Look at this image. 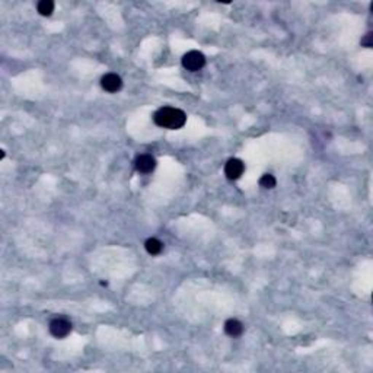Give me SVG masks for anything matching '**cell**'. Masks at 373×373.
<instances>
[{
  "label": "cell",
  "instance_id": "6da1fadb",
  "mask_svg": "<svg viewBox=\"0 0 373 373\" xmlns=\"http://www.w3.org/2000/svg\"><path fill=\"white\" fill-rule=\"evenodd\" d=\"M153 121L156 126L162 129H169V130H178L184 127L186 121V115L184 111L172 108V107H164L158 110L153 114Z\"/></svg>",
  "mask_w": 373,
  "mask_h": 373
},
{
  "label": "cell",
  "instance_id": "7a4b0ae2",
  "mask_svg": "<svg viewBox=\"0 0 373 373\" xmlns=\"http://www.w3.org/2000/svg\"><path fill=\"white\" fill-rule=\"evenodd\" d=\"M204 65H206V57L203 53L196 51V50L188 51L182 57V66L190 72H198L204 67Z\"/></svg>",
  "mask_w": 373,
  "mask_h": 373
},
{
  "label": "cell",
  "instance_id": "3957f363",
  "mask_svg": "<svg viewBox=\"0 0 373 373\" xmlns=\"http://www.w3.org/2000/svg\"><path fill=\"white\" fill-rule=\"evenodd\" d=\"M50 332L55 338H65L72 332V324L65 318H55L50 322Z\"/></svg>",
  "mask_w": 373,
  "mask_h": 373
},
{
  "label": "cell",
  "instance_id": "277c9868",
  "mask_svg": "<svg viewBox=\"0 0 373 373\" xmlns=\"http://www.w3.org/2000/svg\"><path fill=\"white\" fill-rule=\"evenodd\" d=\"M101 86H102V89H105L107 92L114 94V92H118L122 88V80L115 73H107L101 79Z\"/></svg>",
  "mask_w": 373,
  "mask_h": 373
},
{
  "label": "cell",
  "instance_id": "5b68a950",
  "mask_svg": "<svg viewBox=\"0 0 373 373\" xmlns=\"http://www.w3.org/2000/svg\"><path fill=\"white\" fill-rule=\"evenodd\" d=\"M245 171V165L239 159H229L225 165V175L229 179H238L241 178Z\"/></svg>",
  "mask_w": 373,
  "mask_h": 373
},
{
  "label": "cell",
  "instance_id": "8992f818",
  "mask_svg": "<svg viewBox=\"0 0 373 373\" xmlns=\"http://www.w3.org/2000/svg\"><path fill=\"white\" fill-rule=\"evenodd\" d=\"M136 169L142 174H149L156 168V161L152 154H140L136 159Z\"/></svg>",
  "mask_w": 373,
  "mask_h": 373
},
{
  "label": "cell",
  "instance_id": "52a82bcc",
  "mask_svg": "<svg viewBox=\"0 0 373 373\" xmlns=\"http://www.w3.org/2000/svg\"><path fill=\"white\" fill-rule=\"evenodd\" d=\"M225 331L231 337H238V335H241L242 331H243V325H242L241 321H238V319H228L225 322Z\"/></svg>",
  "mask_w": 373,
  "mask_h": 373
},
{
  "label": "cell",
  "instance_id": "ba28073f",
  "mask_svg": "<svg viewBox=\"0 0 373 373\" xmlns=\"http://www.w3.org/2000/svg\"><path fill=\"white\" fill-rule=\"evenodd\" d=\"M144 248H146V251L150 254V255H158V254H161V251H162L164 243L159 241V239H156V238H150V239L146 241Z\"/></svg>",
  "mask_w": 373,
  "mask_h": 373
},
{
  "label": "cell",
  "instance_id": "9c48e42d",
  "mask_svg": "<svg viewBox=\"0 0 373 373\" xmlns=\"http://www.w3.org/2000/svg\"><path fill=\"white\" fill-rule=\"evenodd\" d=\"M37 9H38V13L41 16H50L54 12V2H51V0H41L38 3Z\"/></svg>",
  "mask_w": 373,
  "mask_h": 373
},
{
  "label": "cell",
  "instance_id": "30bf717a",
  "mask_svg": "<svg viewBox=\"0 0 373 373\" xmlns=\"http://www.w3.org/2000/svg\"><path fill=\"white\" fill-rule=\"evenodd\" d=\"M275 184H277V181H275V178L271 174H264L261 178H260V185L265 188V190H271V188H274Z\"/></svg>",
  "mask_w": 373,
  "mask_h": 373
},
{
  "label": "cell",
  "instance_id": "8fae6325",
  "mask_svg": "<svg viewBox=\"0 0 373 373\" xmlns=\"http://www.w3.org/2000/svg\"><path fill=\"white\" fill-rule=\"evenodd\" d=\"M372 38H373V35L372 33H369V34H366V37L363 38L362 40V45H364V47H367V48H370L372 47Z\"/></svg>",
  "mask_w": 373,
  "mask_h": 373
}]
</instances>
